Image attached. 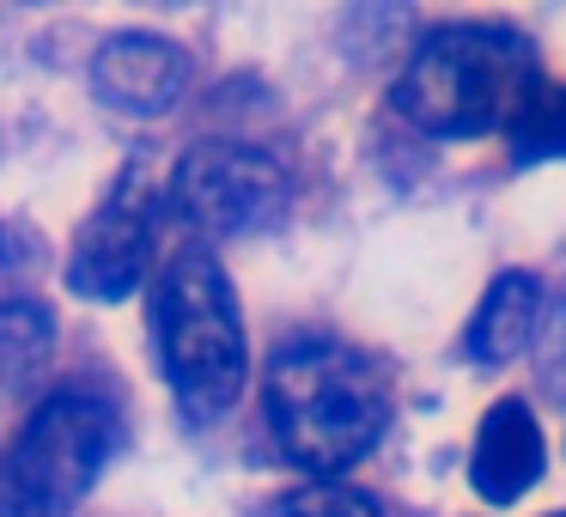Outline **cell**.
Segmentation results:
<instances>
[{"label":"cell","instance_id":"30bf717a","mask_svg":"<svg viewBox=\"0 0 566 517\" xmlns=\"http://www.w3.org/2000/svg\"><path fill=\"white\" fill-rule=\"evenodd\" d=\"M55 317L38 298H0V395H19L50 359Z\"/></svg>","mask_w":566,"mask_h":517},{"label":"cell","instance_id":"7c38bea8","mask_svg":"<svg viewBox=\"0 0 566 517\" xmlns=\"http://www.w3.org/2000/svg\"><path fill=\"white\" fill-rule=\"evenodd\" d=\"M262 517H384V505L359 487H342V481H317V487L281 493V499L262 505Z\"/></svg>","mask_w":566,"mask_h":517},{"label":"cell","instance_id":"ba28073f","mask_svg":"<svg viewBox=\"0 0 566 517\" xmlns=\"http://www.w3.org/2000/svg\"><path fill=\"white\" fill-rule=\"evenodd\" d=\"M548 468V444H542V426L530 414V402L505 395L481 414L475 426V451H469V481L488 505H517Z\"/></svg>","mask_w":566,"mask_h":517},{"label":"cell","instance_id":"277c9868","mask_svg":"<svg viewBox=\"0 0 566 517\" xmlns=\"http://www.w3.org/2000/svg\"><path fill=\"white\" fill-rule=\"evenodd\" d=\"M116 439V408L98 390H55L31 408L7 451V517H67L104 475Z\"/></svg>","mask_w":566,"mask_h":517},{"label":"cell","instance_id":"8fae6325","mask_svg":"<svg viewBox=\"0 0 566 517\" xmlns=\"http://www.w3.org/2000/svg\"><path fill=\"white\" fill-rule=\"evenodd\" d=\"M505 140H512V159H566V86L536 80L530 98L517 104Z\"/></svg>","mask_w":566,"mask_h":517},{"label":"cell","instance_id":"52a82bcc","mask_svg":"<svg viewBox=\"0 0 566 517\" xmlns=\"http://www.w3.org/2000/svg\"><path fill=\"white\" fill-rule=\"evenodd\" d=\"M184 80H189V55L171 38H153V31H123L92 55V86L123 116H165L184 98Z\"/></svg>","mask_w":566,"mask_h":517},{"label":"cell","instance_id":"3957f363","mask_svg":"<svg viewBox=\"0 0 566 517\" xmlns=\"http://www.w3.org/2000/svg\"><path fill=\"white\" fill-rule=\"evenodd\" d=\"M153 354L189 420H220L244 390V317L213 250H177L153 286Z\"/></svg>","mask_w":566,"mask_h":517},{"label":"cell","instance_id":"4fadbf2b","mask_svg":"<svg viewBox=\"0 0 566 517\" xmlns=\"http://www.w3.org/2000/svg\"><path fill=\"white\" fill-rule=\"evenodd\" d=\"M548 517H566V511H548Z\"/></svg>","mask_w":566,"mask_h":517},{"label":"cell","instance_id":"5b68a950","mask_svg":"<svg viewBox=\"0 0 566 517\" xmlns=\"http://www.w3.org/2000/svg\"><path fill=\"white\" fill-rule=\"evenodd\" d=\"M171 208L201 238L262 232L286 208V165L244 140H201L171 171Z\"/></svg>","mask_w":566,"mask_h":517},{"label":"cell","instance_id":"7a4b0ae2","mask_svg":"<svg viewBox=\"0 0 566 517\" xmlns=\"http://www.w3.org/2000/svg\"><path fill=\"white\" fill-rule=\"evenodd\" d=\"M536 80L542 67L524 31L493 19H457L415 43L396 80V110L432 140L505 135Z\"/></svg>","mask_w":566,"mask_h":517},{"label":"cell","instance_id":"8992f818","mask_svg":"<svg viewBox=\"0 0 566 517\" xmlns=\"http://www.w3.org/2000/svg\"><path fill=\"white\" fill-rule=\"evenodd\" d=\"M153 232H159V201L140 165H123V177L111 183V196L86 213L74 250H67V286L80 298L116 305L140 286L153 262Z\"/></svg>","mask_w":566,"mask_h":517},{"label":"cell","instance_id":"6da1fadb","mask_svg":"<svg viewBox=\"0 0 566 517\" xmlns=\"http://www.w3.org/2000/svg\"><path fill=\"white\" fill-rule=\"evenodd\" d=\"M262 402H269V432L281 456L311 475H342V468L366 463L371 444L390 426L384 366L359 354L354 341H329V335L286 341L269 359Z\"/></svg>","mask_w":566,"mask_h":517},{"label":"cell","instance_id":"9c48e42d","mask_svg":"<svg viewBox=\"0 0 566 517\" xmlns=\"http://www.w3.org/2000/svg\"><path fill=\"white\" fill-rule=\"evenodd\" d=\"M536 317H542V281L524 268H505L500 281L481 293V310L469 323V359L475 366H505L530 347L536 335Z\"/></svg>","mask_w":566,"mask_h":517}]
</instances>
